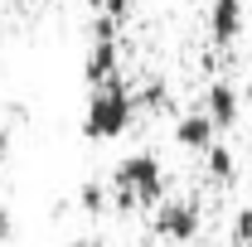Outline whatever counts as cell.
<instances>
[{"instance_id": "1", "label": "cell", "mask_w": 252, "mask_h": 247, "mask_svg": "<svg viewBox=\"0 0 252 247\" xmlns=\"http://www.w3.org/2000/svg\"><path fill=\"white\" fill-rule=\"evenodd\" d=\"M165 194H170V175H165V165H160L156 151H131L112 170V199H117L122 214H131V209H156Z\"/></svg>"}, {"instance_id": "2", "label": "cell", "mask_w": 252, "mask_h": 247, "mask_svg": "<svg viewBox=\"0 0 252 247\" xmlns=\"http://www.w3.org/2000/svg\"><path fill=\"white\" fill-rule=\"evenodd\" d=\"M136 122V93L126 88L122 78L93 88L88 107H83V136L88 141H122Z\"/></svg>"}, {"instance_id": "3", "label": "cell", "mask_w": 252, "mask_h": 247, "mask_svg": "<svg viewBox=\"0 0 252 247\" xmlns=\"http://www.w3.org/2000/svg\"><path fill=\"white\" fill-rule=\"evenodd\" d=\"M199 223H204V209H199V199H160L156 209H151V233H156L160 243H189L194 233H199Z\"/></svg>"}, {"instance_id": "4", "label": "cell", "mask_w": 252, "mask_h": 247, "mask_svg": "<svg viewBox=\"0 0 252 247\" xmlns=\"http://www.w3.org/2000/svg\"><path fill=\"white\" fill-rule=\"evenodd\" d=\"M204 112H209V122L219 126V131H233L238 117H243V97H238V88H233L228 78H214V83L204 88Z\"/></svg>"}, {"instance_id": "5", "label": "cell", "mask_w": 252, "mask_h": 247, "mask_svg": "<svg viewBox=\"0 0 252 247\" xmlns=\"http://www.w3.org/2000/svg\"><path fill=\"white\" fill-rule=\"evenodd\" d=\"M248 30V15H243V0H209V39L228 49V44H238Z\"/></svg>"}, {"instance_id": "6", "label": "cell", "mask_w": 252, "mask_h": 247, "mask_svg": "<svg viewBox=\"0 0 252 247\" xmlns=\"http://www.w3.org/2000/svg\"><path fill=\"white\" fill-rule=\"evenodd\" d=\"M214 141H219V126L209 122V112H204V107H199V112H185V117L175 122V146H180V151L204 155Z\"/></svg>"}, {"instance_id": "7", "label": "cell", "mask_w": 252, "mask_h": 247, "mask_svg": "<svg viewBox=\"0 0 252 247\" xmlns=\"http://www.w3.org/2000/svg\"><path fill=\"white\" fill-rule=\"evenodd\" d=\"M204 170H209L214 185H233V180H238V155H233V146H219V141H214V146L204 151Z\"/></svg>"}, {"instance_id": "8", "label": "cell", "mask_w": 252, "mask_h": 247, "mask_svg": "<svg viewBox=\"0 0 252 247\" xmlns=\"http://www.w3.org/2000/svg\"><path fill=\"white\" fill-rule=\"evenodd\" d=\"M78 204H83L93 218L107 214V189H102V185H83V189H78Z\"/></svg>"}, {"instance_id": "9", "label": "cell", "mask_w": 252, "mask_h": 247, "mask_svg": "<svg viewBox=\"0 0 252 247\" xmlns=\"http://www.w3.org/2000/svg\"><path fill=\"white\" fill-rule=\"evenodd\" d=\"M252 243V209H238L233 214V247H248Z\"/></svg>"}, {"instance_id": "10", "label": "cell", "mask_w": 252, "mask_h": 247, "mask_svg": "<svg viewBox=\"0 0 252 247\" xmlns=\"http://www.w3.org/2000/svg\"><path fill=\"white\" fill-rule=\"evenodd\" d=\"M88 10L107 15V20H122V15H126V0H88Z\"/></svg>"}, {"instance_id": "11", "label": "cell", "mask_w": 252, "mask_h": 247, "mask_svg": "<svg viewBox=\"0 0 252 247\" xmlns=\"http://www.w3.org/2000/svg\"><path fill=\"white\" fill-rule=\"evenodd\" d=\"M5 155H10V131L0 126V160H5Z\"/></svg>"}, {"instance_id": "12", "label": "cell", "mask_w": 252, "mask_h": 247, "mask_svg": "<svg viewBox=\"0 0 252 247\" xmlns=\"http://www.w3.org/2000/svg\"><path fill=\"white\" fill-rule=\"evenodd\" d=\"M0 233H5V194H0Z\"/></svg>"}, {"instance_id": "13", "label": "cell", "mask_w": 252, "mask_h": 247, "mask_svg": "<svg viewBox=\"0 0 252 247\" xmlns=\"http://www.w3.org/2000/svg\"><path fill=\"white\" fill-rule=\"evenodd\" d=\"M160 247H175V243H160Z\"/></svg>"}, {"instance_id": "14", "label": "cell", "mask_w": 252, "mask_h": 247, "mask_svg": "<svg viewBox=\"0 0 252 247\" xmlns=\"http://www.w3.org/2000/svg\"><path fill=\"white\" fill-rule=\"evenodd\" d=\"M248 247H252V243H248Z\"/></svg>"}]
</instances>
